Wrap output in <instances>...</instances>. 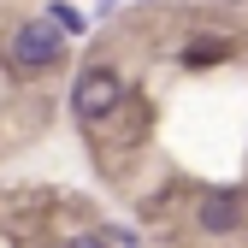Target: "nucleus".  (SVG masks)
<instances>
[{
  "mask_svg": "<svg viewBox=\"0 0 248 248\" xmlns=\"http://www.w3.org/2000/svg\"><path fill=\"white\" fill-rule=\"evenodd\" d=\"M53 18L65 24V30H83V12H71V6H53Z\"/></svg>",
  "mask_w": 248,
  "mask_h": 248,
  "instance_id": "obj_5",
  "label": "nucleus"
},
{
  "mask_svg": "<svg viewBox=\"0 0 248 248\" xmlns=\"http://www.w3.org/2000/svg\"><path fill=\"white\" fill-rule=\"evenodd\" d=\"M12 59H18L24 71L53 65V59H59V30H53V24H24L18 36H12Z\"/></svg>",
  "mask_w": 248,
  "mask_h": 248,
  "instance_id": "obj_2",
  "label": "nucleus"
},
{
  "mask_svg": "<svg viewBox=\"0 0 248 248\" xmlns=\"http://www.w3.org/2000/svg\"><path fill=\"white\" fill-rule=\"evenodd\" d=\"M195 219H201L207 236H231L242 225V201L236 195H201V213H195Z\"/></svg>",
  "mask_w": 248,
  "mask_h": 248,
  "instance_id": "obj_3",
  "label": "nucleus"
},
{
  "mask_svg": "<svg viewBox=\"0 0 248 248\" xmlns=\"http://www.w3.org/2000/svg\"><path fill=\"white\" fill-rule=\"evenodd\" d=\"M183 59H189V65H219V59H225V42H213V36H195L189 47H183Z\"/></svg>",
  "mask_w": 248,
  "mask_h": 248,
  "instance_id": "obj_4",
  "label": "nucleus"
},
{
  "mask_svg": "<svg viewBox=\"0 0 248 248\" xmlns=\"http://www.w3.org/2000/svg\"><path fill=\"white\" fill-rule=\"evenodd\" d=\"M118 101H124V83H118V71H107V65H89V71L77 77V89H71V107H77L83 124H101Z\"/></svg>",
  "mask_w": 248,
  "mask_h": 248,
  "instance_id": "obj_1",
  "label": "nucleus"
},
{
  "mask_svg": "<svg viewBox=\"0 0 248 248\" xmlns=\"http://www.w3.org/2000/svg\"><path fill=\"white\" fill-rule=\"evenodd\" d=\"M71 248H107V236H77Z\"/></svg>",
  "mask_w": 248,
  "mask_h": 248,
  "instance_id": "obj_6",
  "label": "nucleus"
}]
</instances>
